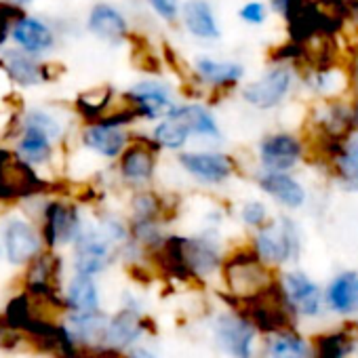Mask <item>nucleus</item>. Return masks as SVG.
<instances>
[{
  "label": "nucleus",
  "mask_w": 358,
  "mask_h": 358,
  "mask_svg": "<svg viewBox=\"0 0 358 358\" xmlns=\"http://www.w3.org/2000/svg\"><path fill=\"white\" fill-rule=\"evenodd\" d=\"M194 74L201 85H209L215 91H232L241 83L245 70L243 66L232 64V62H217L211 57H201L194 64Z\"/></svg>",
  "instance_id": "17"
},
{
  "label": "nucleus",
  "mask_w": 358,
  "mask_h": 358,
  "mask_svg": "<svg viewBox=\"0 0 358 358\" xmlns=\"http://www.w3.org/2000/svg\"><path fill=\"white\" fill-rule=\"evenodd\" d=\"M13 38L30 53H38L45 51L53 45V34L51 30L30 17H24L15 28H13Z\"/></svg>",
  "instance_id": "28"
},
{
  "label": "nucleus",
  "mask_w": 358,
  "mask_h": 358,
  "mask_svg": "<svg viewBox=\"0 0 358 358\" xmlns=\"http://www.w3.org/2000/svg\"><path fill=\"white\" fill-rule=\"evenodd\" d=\"M241 217H243V222H245L247 226H251V228L257 230V228H262V226L268 224V209H266L264 203L251 201V203H245V205H243Z\"/></svg>",
  "instance_id": "34"
},
{
  "label": "nucleus",
  "mask_w": 358,
  "mask_h": 358,
  "mask_svg": "<svg viewBox=\"0 0 358 358\" xmlns=\"http://www.w3.org/2000/svg\"><path fill=\"white\" fill-rule=\"evenodd\" d=\"M253 247L259 253V257L270 266L295 262L301 251L299 230L289 217H280L278 222H268L266 226L257 228Z\"/></svg>",
  "instance_id": "3"
},
{
  "label": "nucleus",
  "mask_w": 358,
  "mask_h": 358,
  "mask_svg": "<svg viewBox=\"0 0 358 358\" xmlns=\"http://www.w3.org/2000/svg\"><path fill=\"white\" fill-rule=\"evenodd\" d=\"M280 282L299 314L316 316L320 312V303H322L320 289L303 272H287Z\"/></svg>",
  "instance_id": "18"
},
{
  "label": "nucleus",
  "mask_w": 358,
  "mask_h": 358,
  "mask_svg": "<svg viewBox=\"0 0 358 358\" xmlns=\"http://www.w3.org/2000/svg\"><path fill=\"white\" fill-rule=\"evenodd\" d=\"M310 345L297 331H285L274 335L270 343L272 358H308Z\"/></svg>",
  "instance_id": "31"
},
{
  "label": "nucleus",
  "mask_w": 358,
  "mask_h": 358,
  "mask_svg": "<svg viewBox=\"0 0 358 358\" xmlns=\"http://www.w3.org/2000/svg\"><path fill=\"white\" fill-rule=\"evenodd\" d=\"M13 5H24V3H28V0H11Z\"/></svg>",
  "instance_id": "41"
},
{
  "label": "nucleus",
  "mask_w": 358,
  "mask_h": 358,
  "mask_svg": "<svg viewBox=\"0 0 358 358\" xmlns=\"http://www.w3.org/2000/svg\"><path fill=\"white\" fill-rule=\"evenodd\" d=\"M131 205H133V222H160L169 209L166 203L150 190L137 192Z\"/></svg>",
  "instance_id": "32"
},
{
  "label": "nucleus",
  "mask_w": 358,
  "mask_h": 358,
  "mask_svg": "<svg viewBox=\"0 0 358 358\" xmlns=\"http://www.w3.org/2000/svg\"><path fill=\"white\" fill-rule=\"evenodd\" d=\"M150 7L166 22H175L177 15L182 13V7H179V0H148Z\"/></svg>",
  "instance_id": "35"
},
{
  "label": "nucleus",
  "mask_w": 358,
  "mask_h": 358,
  "mask_svg": "<svg viewBox=\"0 0 358 358\" xmlns=\"http://www.w3.org/2000/svg\"><path fill=\"white\" fill-rule=\"evenodd\" d=\"M43 236L49 247L76 241L80 236V220L76 207L64 203H51L45 211Z\"/></svg>",
  "instance_id": "11"
},
{
  "label": "nucleus",
  "mask_w": 358,
  "mask_h": 358,
  "mask_svg": "<svg viewBox=\"0 0 358 358\" xmlns=\"http://www.w3.org/2000/svg\"><path fill=\"white\" fill-rule=\"evenodd\" d=\"M127 135L120 131V127H106V124H93L85 131V143L99 152L106 158L120 156L127 148Z\"/></svg>",
  "instance_id": "26"
},
{
  "label": "nucleus",
  "mask_w": 358,
  "mask_h": 358,
  "mask_svg": "<svg viewBox=\"0 0 358 358\" xmlns=\"http://www.w3.org/2000/svg\"><path fill=\"white\" fill-rule=\"evenodd\" d=\"M345 80H348V87L354 91V95L358 97V43H356V47L350 51L348 68H345Z\"/></svg>",
  "instance_id": "38"
},
{
  "label": "nucleus",
  "mask_w": 358,
  "mask_h": 358,
  "mask_svg": "<svg viewBox=\"0 0 358 358\" xmlns=\"http://www.w3.org/2000/svg\"><path fill=\"white\" fill-rule=\"evenodd\" d=\"M222 299L262 333L278 335L285 331H295V320L299 312L289 299L280 280L272 282L268 289L253 297H234L230 293H224Z\"/></svg>",
  "instance_id": "1"
},
{
  "label": "nucleus",
  "mask_w": 358,
  "mask_h": 358,
  "mask_svg": "<svg viewBox=\"0 0 358 358\" xmlns=\"http://www.w3.org/2000/svg\"><path fill=\"white\" fill-rule=\"evenodd\" d=\"M327 303L337 314L358 312V272L348 270L333 278L327 289Z\"/></svg>",
  "instance_id": "22"
},
{
  "label": "nucleus",
  "mask_w": 358,
  "mask_h": 358,
  "mask_svg": "<svg viewBox=\"0 0 358 358\" xmlns=\"http://www.w3.org/2000/svg\"><path fill=\"white\" fill-rule=\"evenodd\" d=\"M301 156L303 143L291 133H272L259 143V162L266 171H291Z\"/></svg>",
  "instance_id": "9"
},
{
  "label": "nucleus",
  "mask_w": 358,
  "mask_h": 358,
  "mask_svg": "<svg viewBox=\"0 0 358 358\" xmlns=\"http://www.w3.org/2000/svg\"><path fill=\"white\" fill-rule=\"evenodd\" d=\"M241 17L249 26H262L266 22V7L262 3H247L241 9Z\"/></svg>",
  "instance_id": "36"
},
{
  "label": "nucleus",
  "mask_w": 358,
  "mask_h": 358,
  "mask_svg": "<svg viewBox=\"0 0 358 358\" xmlns=\"http://www.w3.org/2000/svg\"><path fill=\"white\" fill-rule=\"evenodd\" d=\"M127 358H154V354L143 348H135V350H131V354Z\"/></svg>",
  "instance_id": "39"
},
{
  "label": "nucleus",
  "mask_w": 358,
  "mask_h": 358,
  "mask_svg": "<svg viewBox=\"0 0 358 358\" xmlns=\"http://www.w3.org/2000/svg\"><path fill=\"white\" fill-rule=\"evenodd\" d=\"M127 95L137 106L141 118H148V120L166 118L175 108V103L171 101L169 87H164L160 83H139Z\"/></svg>",
  "instance_id": "16"
},
{
  "label": "nucleus",
  "mask_w": 358,
  "mask_h": 358,
  "mask_svg": "<svg viewBox=\"0 0 358 358\" xmlns=\"http://www.w3.org/2000/svg\"><path fill=\"white\" fill-rule=\"evenodd\" d=\"M358 341V324L348 322L341 329L318 335L314 339V358H348Z\"/></svg>",
  "instance_id": "21"
},
{
  "label": "nucleus",
  "mask_w": 358,
  "mask_h": 358,
  "mask_svg": "<svg viewBox=\"0 0 358 358\" xmlns=\"http://www.w3.org/2000/svg\"><path fill=\"white\" fill-rule=\"evenodd\" d=\"M171 114L177 116V118H182V120L186 122V127L190 129V133H194V135H199V137L213 139V141L222 139V131H220V127H217L213 114H211L205 106H201V103L175 106Z\"/></svg>",
  "instance_id": "25"
},
{
  "label": "nucleus",
  "mask_w": 358,
  "mask_h": 358,
  "mask_svg": "<svg viewBox=\"0 0 358 358\" xmlns=\"http://www.w3.org/2000/svg\"><path fill=\"white\" fill-rule=\"evenodd\" d=\"M43 190L45 184L28 162L7 150H0V201L26 199Z\"/></svg>",
  "instance_id": "4"
},
{
  "label": "nucleus",
  "mask_w": 358,
  "mask_h": 358,
  "mask_svg": "<svg viewBox=\"0 0 358 358\" xmlns=\"http://www.w3.org/2000/svg\"><path fill=\"white\" fill-rule=\"evenodd\" d=\"M68 308L72 312H95L99 310V293L91 276L87 274H76L68 287L66 295Z\"/></svg>",
  "instance_id": "27"
},
{
  "label": "nucleus",
  "mask_w": 358,
  "mask_h": 358,
  "mask_svg": "<svg viewBox=\"0 0 358 358\" xmlns=\"http://www.w3.org/2000/svg\"><path fill=\"white\" fill-rule=\"evenodd\" d=\"M26 135L20 143V152L30 162H43L51 152V137L34 127H26Z\"/></svg>",
  "instance_id": "33"
},
{
  "label": "nucleus",
  "mask_w": 358,
  "mask_h": 358,
  "mask_svg": "<svg viewBox=\"0 0 358 358\" xmlns=\"http://www.w3.org/2000/svg\"><path fill=\"white\" fill-rule=\"evenodd\" d=\"M89 30L110 43H118L129 34V26L127 20L122 17L120 11H116L110 5H97L93 7L91 15H89Z\"/></svg>",
  "instance_id": "23"
},
{
  "label": "nucleus",
  "mask_w": 358,
  "mask_h": 358,
  "mask_svg": "<svg viewBox=\"0 0 358 358\" xmlns=\"http://www.w3.org/2000/svg\"><path fill=\"white\" fill-rule=\"evenodd\" d=\"M182 169L196 182L220 186L238 171V162L230 154L222 152H182L177 156Z\"/></svg>",
  "instance_id": "5"
},
{
  "label": "nucleus",
  "mask_w": 358,
  "mask_h": 358,
  "mask_svg": "<svg viewBox=\"0 0 358 358\" xmlns=\"http://www.w3.org/2000/svg\"><path fill=\"white\" fill-rule=\"evenodd\" d=\"M108 324L110 318L101 314L99 310L95 312H72L68 318V329L74 337V341L83 350H95L106 345V335H108Z\"/></svg>",
  "instance_id": "12"
},
{
  "label": "nucleus",
  "mask_w": 358,
  "mask_h": 358,
  "mask_svg": "<svg viewBox=\"0 0 358 358\" xmlns=\"http://www.w3.org/2000/svg\"><path fill=\"white\" fill-rule=\"evenodd\" d=\"M26 127L41 129V131H45L51 139L59 133V127L55 124V120H51L49 116H45V114H41V112H32V114L28 116V120H26Z\"/></svg>",
  "instance_id": "37"
},
{
  "label": "nucleus",
  "mask_w": 358,
  "mask_h": 358,
  "mask_svg": "<svg viewBox=\"0 0 358 358\" xmlns=\"http://www.w3.org/2000/svg\"><path fill=\"white\" fill-rule=\"evenodd\" d=\"M257 329L234 310L222 314L215 320V337L222 350L232 354L234 358H251L253 356V341Z\"/></svg>",
  "instance_id": "8"
},
{
  "label": "nucleus",
  "mask_w": 358,
  "mask_h": 358,
  "mask_svg": "<svg viewBox=\"0 0 358 358\" xmlns=\"http://www.w3.org/2000/svg\"><path fill=\"white\" fill-rule=\"evenodd\" d=\"M139 335H141V318H139V314L133 308H124L116 316L110 318L106 345L116 348V350H124V348L133 345Z\"/></svg>",
  "instance_id": "24"
},
{
  "label": "nucleus",
  "mask_w": 358,
  "mask_h": 358,
  "mask_svg": "<svg viewBox=\"0 0 358 358\" xmlns=\"http://www.w3.org/2000/svg\"><path fill=\"white\" fill-rule=\"evenodd\" d=\"M222 276L234 297H253L276 282L272 266L266 264L255 247H243L222 262Z\"/></svg>",
  "instance_id": "2"
},
{
  "label": "nucleus",
  "mask_w": 358,
  "mask_h": 358,
  "mask_svg": "<svg viewBox=\"0 0 358 358\" xmlns=\"http://www.w3.org/2000/svg\"><path fill=\"white\" fill-rule=\"evenodd\" d=\"M162 148L154 141V137L133 139L120 154V175L124 182L141 186L148 184L156 171V158Z\"/></svg>",
  "instance_id": "6"
},
{
  "label": "nucleus",
  "mask_w": 358,
  "mask_h": 358,
  "mask_svg": "<svg viewBox=\"0 0 358 358\" xmlns=\"http://www.w3.org/2000/svg\"><path fill=\"white\" fill-rule=\"evenodd\" d=\"M257 186L262 192H266L268 196L278 201L282 207L299 209L306 203L303 186L285 171H264L257 177Z\"/></svg>",
  "instance_id": "13"
},
{
  "label": "nucleus",
  "mask_w": 358,
  "mask_h": 358,
  "mask_svg": "<svg viewBox=\"0 0 358 358\" xmlns=\"http://www.w3.org/2000/svg\"><path fill=\"white\" fill-rule=\"evenodd\" d=\"M112 238L99 228L80 232L76 238V272L78 274H99L112 257Z\"/></svg>",
  "instance_id": "10"
},
{
  "label": "nucleus",
  "mask_w": 358,
  "mask_h": 358,
  "mask_svg": "<svg viewBox=\"0 0 358 358\" xmlns=\"http://www.w3.org/2000/svg\"><path fill=\"white\" fill-rule=\"evenodd\" d=\"M352 116H354V127H356V131H358V97H356L354 103H352Z\"/></svg>",
  "instance_id": "40"
},
{
  "label": "nucleus",
  "mask_w": 358,
  "mask_h": 358,
  "mask_svg": "<svg viewBox=\"0 0 358 358\" xmlns=\"http://www.w3.org/2000/svg\"><path fill=\"white\" fill-rule=\"evenodd\" d=\"M190 129L186 127V122L182 118H177L173 114H169L160 124H156L152 137L154 141L162 148V150H179L184 148L190 139Z\"/></svg>",
  "instance_id": "29"
},
{
  "label": "nucleus",
  "mask_w": 358,
  "mask_h": 358,
  "mask_svg": "<svg viewBox=\"0 0 358 358\" xmlns=\"http://www.w3.org/2000/svg\"><path fill=\"white\" fill-rule=\"evenodd\" d=\"M182 20L186 30L201 41H217L220 38V26L215 20V13L207 0H188L182 7Z\"/></svg>",
  "instance_id": "20"
},
{
  "label": "nucleus",
  "mask_w": 358,
  "mask_h": 358,
  "mask_svg": "<svg viewBox=\"0 0 358 358\" xmlns=\"http://www.w3.org/2000/svg\"><path fill=\"white\" fill-rule=\"evenodd\" d=\"M182 247H184V257L188 268L196 278H205L217 270H222V253L217 249V243L207 238V236H194V238H184L182 236Z\"/></svg>",
  "instance_id": "15"
},
{
  "label": "nucleus",
  "mask_w": 358,
  "mask_h": 358,
  "mask_svg": "<svg viewBox=\"0 0 358 358\" xmlns=\"http://www.w3.org/2000/svg\"><path fill=\"white\" fill-rule=\"evenodd\" d=\"M0 15H3V5H0Z\"/></svg>",
  "instance_id": "42"
},
{
  "label": "nucleus",
  "mask_w": 358,
  "mask_h": 358,
  "mask_svg": "<svg viewBox=\"0 0 358 358\" xmlns=\"http://www.w3.org/2000/svg\"><path fill=\"white\" fill-rule=\"evenodd\" d=\"M3 66H5L7 74L20 85H36L45 78V72H43L45 68L36 66L28 55L17 53V51L7 53L3 59Z\"/></svg>",
  "instance_id": "30"
},
{
  "label": "nucleus",
  "mask_w": 358,
  "mask_h": 358,
  "mask_svg": "<svg viewBox=\"0 0 358 358\" xmlns=\"http://www.w3.org/2000/svg\"><path fill=\"white\" fill-rule=\"evenodd\" d=\"M5 251L11 264L22 266L32 262L41 253V238L38 234L20 220H13L5 226Z\"/></svg>",
  "instance_id": "14"
},
{
  "label": "nucleus",
  "mask_w": 358,
  "mask_h": 358,
  "mask_svg": "<svg viewBox=\"0 0 358 358\" xmlns=\"http://www.w3.org/2000/svg\"><path fill=\"white\" fill-rule=\"evenodd\" d=\"M291 83H293V76L287 66L272 68L259 80L243 89V99L257 110H272L285 101V97L291 91Z\"/></svg>",
  "instance_id": "7"
},
{
  "label": "nucleus",
  "mask_w": 358,
  "mask_h": 358,
  "mask_svg": "<svg viewBox=\"0 0 358 358\" xmlns=\"http://www.w3.org/2000/svg\"><path fill=\"white\" fill-rule=\"evenodd\" d=\"M329 169L337 184L348 192H358V133H352L337 154L329 160Z\"/></svg>",
  "instance_id": "19"
}]
</instances>
